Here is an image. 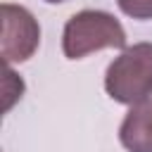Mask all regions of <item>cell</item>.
<instances>
[{"label": "cell", "instance_id": "cell-1", "mask_svg": "<svg viewBox=\"0 0 152 152\" xmlns=\"http://www.w3.org/2000/svg\"><path fill=\"white\" fill-rule=\"evenodd\" d=\"M107 48H126L121 21L102 10H81L66 19L62 31V52L66 59H81Z\"/></svg>", "mask_w": 152, "mask_h": 152}, {"label": "cell", "instance_id": "cell-6", "mask_svg": "<svg viewBox=\"0 0 152 152\" xmlns=\"http://www.w3.org/2000/svg\"><path fill=\"white\" fill-rule=\"evenodd\" d=\"M45 2H50V5H57V2H66V0H45Z\"/></svg>", "mask_w": 152, "mask_h": 152}, {"label": "cell", "instance_id": "cell-5", "mask_svg": "<svg viewBox=\"0 0 152 152\" xmlns=\"http://www.w3.org/2000/svg\"><path fill=\"white\" fill-rule=\"evenodd\" d=\"M116 5L131 19H138V21L152 19V0H116Z\"/></svg>", "mask_w": 152, "mask_h": 152}, {"label": "cell", "instance_id": "cell-2", "mask_svg": "<svg viewBox=\"0 0 152 152\" xmlns=\"http://www.w3.org/2000/svg\"><path fill=\"white\" fill-rule=\"evenodd\" d=\"M104 90L119 104H138L152 97V43L124 48L104 71Z\"/></svg>", "mask_w": 152, "mask_h": 152}, {"label": "cell", "instance_id": "cell-4", "mask_svg": "<svg viewBox=\"0 0 152 152\" xmlns=\"http://www.w3.org/2000/svg\"><path fill=\"white\" fill-rule=\"evenodd\" d=\"M119 140L128 152H152V97L131 104L119 126Z\"/></svg>", "mask_w": 152, "mask_h": 152}, {"label": "cell", "instance_id": "cell-3", "mask_svg": "<svg viewBox=\"0 0 152 152\" xmlns=\"http://www.w3.org/2000/svg\"><path fill=\"white\" fill-rule=\"evenodd\" d=\"M2 38H0V57L7 66L21 64L33 57V52L40 45V26L36 17L12 2H2Z\"/></svg>", "mask_w": 152, "mask_h": 152}]
</instances>
